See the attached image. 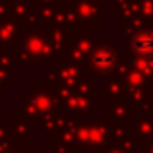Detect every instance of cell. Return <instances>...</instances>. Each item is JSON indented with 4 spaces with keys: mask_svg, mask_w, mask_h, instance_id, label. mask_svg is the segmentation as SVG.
Instances as JSON below:
<instances>
[{
    "mask_svg": "<svg viewBox=\"0 0 153 153\" xmlns=\"http://www.w3.org/2000/svg\"><path fill=\"white\" fill-rule=\"evenodd\" d=\"M132 49L140 56H146V58L153 56V33L151 31H140L132 41Z\"/></svg>",
    "mask_w": 153,
    "mask_h": 153,
    "instance_id": "cell-1",
    "label": "cell"
},
{
    "mask_svg": "<svg viewBox=\"0 0 153 153\" xmlns=\"http://www.w3.org/2000/svg\"><path fill=\"white\" fill-rule=\"evenodd\" d=\"M93 64H95L97 68H101V70H108V68L114 64V54H112V51H108V49H99V51L93 54Z\"/></svg>",
    "mask_w": 153,
    "mask_h": 153,
    "instance_id": "cell-2",
    "label": "cell"
}]
</instances>
